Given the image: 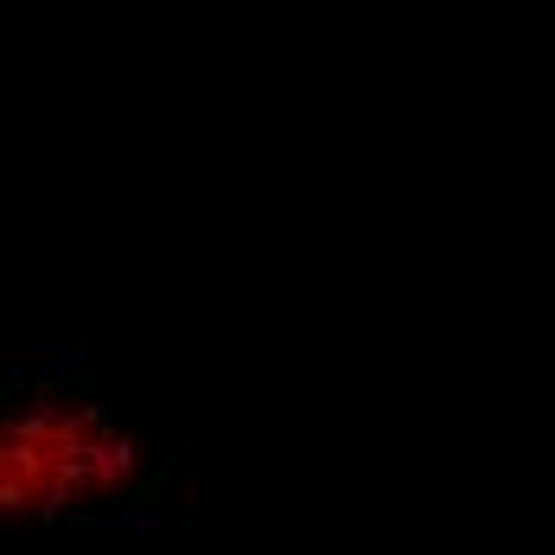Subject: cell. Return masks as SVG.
Here are the masks:
<instances>
[{
  "instance_id": "obj_1",
  "label": "cell",
  "mask_w": 555,
  "mask_h": 555,
  "mask_svg": "<svg viewBox=\"0 0 555 555\" xmlns=\"http://www.w3.org/2000/svg\"><path fill=\"white\" fill-rule=\"evenodd\" d=\"M154 453L103 396L26 389L0 402V524L109 517L147 492Z\"/></svg>"
}]
</instances>
